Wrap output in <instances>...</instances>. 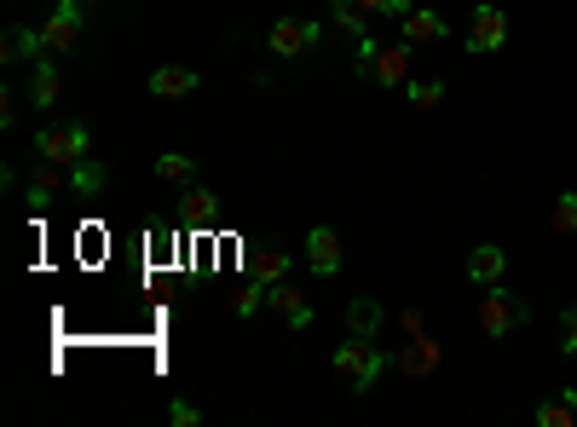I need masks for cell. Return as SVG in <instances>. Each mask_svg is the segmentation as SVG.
Wrapping results in <instances>:
<instances>
[{
	"instance_id": "11",
	"label": "cell",
	"mask_w": 577,
	"mask_h": 427,
	"mask_svg": "<svg viewBox=\"0 0 577 427\" xmlns=\"http://www.w3.org/2000/svg\"><path fill=\"white\" fill-rule=\"evenodd\" d=\"M196 82H203V75H196L191 64H162L157 75H150V93L157 98H185V93H196Z\"/></svg>"
},
{
	"instance_id": "8",
	"label": "cell",
	"mask_w": 577,
	"mask_h": 427,
	"mask_svg": "<svg viewBox=\"0 0 577 427\" xmlns=\"http://www.w3.org/2000/svg\"><path fill=\"white\" fill-rule=\"evenodd\" d=\"M439 359H445V346L439 341H428V335H416V341H405V353H393V370L398 375H434L439 370Z\"/></svg>"
},
{
	"instance_id": "22",
	"label": "cell",
	"mask_w": 577,
	"mask_h": 427,
	"mask_svg": "<svg viewBox=\"0 0 577 427\" xmlns=\"http://www.w3.org/2000/svg\"><path fill=\"white\" fill-rule=\"evenodd\" d=\"M548 225H555V237H577V191H560L555 196V214H548Z\"/></svg>"
},
{
	"instance_id": "19",
	"label": "cell",
	"mask_w": 577,
	"mask_h": 427,
	"mask_svg": "<svg viewBox=\"0 0 577 427\" xmlns=\"http://www.w3.org/2000/svg\"><path fill=\"white\" fill-rule=\"evenodd\" d=\"M157 180H168V185L196 180V157H185V150H162V157H157Z\"/></svg>"
},
{
	"instance_id": "23",
	"label": "cell",
	"mask_w": 577,
	"mask_h": 427,
	"mask_svg": "<svg viewBox=\"0 0 577 427\" xmlns=\"http://www.w3.org/2000/svg\"><path fill=\"white\" fill-rule=\"evenodd\" d=\"M537 421H543V427H571V421H577V398H566V393L548 398V405H537Z\"/></svg>"
},
{
	"instance_id": "4",
	"label": "cell",
	"mask_w": 577,
	"mask_h": 427,
	"mask_svg": "<svg viewBox=\"0 0 577 427\" xmlns=\"http://www.w3.org/2000/svg\"><path fill=\"white\" fill-rule=\"evenodd\" d=\"M93 150V134L82 128V121H64V128H41L35 139V157L41 162H58V168H75Z\"/></svg>"
},
{
	"instance_id": "28",
	"label": "cell",
	"mask_w": 577,
	"mask_h": 427,
	"mask_svg": "<svg viewBox=\"0 0 577 427\" xmlns=\"http://www.w3.org/2000/svg\"><path fill=\"white\" fill-rule=\"evenodd\" d=\"M560 346H566V353L577 359V307H571V312L560 318Z\"/></svg>"
},
{
	"instance_id": "21",
	"label": "cell",
	"mask_w": 577,
	"mask_h": 427,
	"mask_svg": "<svg viewBox=\"0 0 577 427\" xmlns=\"http://www.w3.org/2000/svg\"><path fill=\"white\" fill-rule=\"evenodd\" d=\"M0 58H7V64L41 58V35H35V30H12V35H7V46H0Z\"/></svg>"
},
{
	"instance_id": "27",
	"label": "cell",
	"mask_w": 577,
	"mask_h": 427,
	"mask_svg": "<svg viewBox=\"0 0 577 427\" xmlns=\"http://www.w3.org/2000/svg\"><path fill=\"white\" fill-rule=\"evenodd\" d=\"M168 421H173V427H196V421H203V410L185 405V398H173V405H168Z\"/></svg>"
},
{
	"instance_id": "12",
	"label": "cell",
	"mask_w": 577,
	"mask_h": 427,
	"mask_svg": "<svg viewBox=\"0 0 577 427\" xmlns=\"http://www.w3.org/2000/svg\"><path fill=\"white\" fill-rule=\"evenodd\" d=\"M503 271H509V255H503V248H496V243H485V248H473V255H468V278L473 284H503Z\"/></svg>"
},
{
	"instance_id": "2",
	"label": "cell",
	"mask_w": 577,
	"mask_h": 427,
	"mask_svg": "<svg viewBox=\"0 0 577 427\" xmlns=\"http://www.w3.org/2000/svg\"><path fill=\"white\" fill-rule=\"evenodd\" d=\"M82 23H87L82 0H58V7L35 23V35H41V58H64L70 46L82 41Z\"/></svg>"
},
{
	"instance_id": "26",
	"label": "cell",
	"mask_w": 577,
	"mask_h": 427,
	"mask_svg": "<svg viewBox=\"0 0 577 427\" xmlns=\"http://www.w3.org/2000/svg\"><path fill=\"white\" fill-rule=\"evenodd\" d=\"M359 7H364L370 18H410L416 0H359Z\"/></svg>"
},
{
	"instance_id": "13",
	"label": "cell",
	"mask_w": 577,
	"mask_h": 427,
	"mask_svg": "<svg viewBox=\"0 0 577 427\" xmlns=\"http://www.w3.org/2000/svg\"><path fill=\"white\" fill-rule=\"evenodd\" d=\"M450 35V23L434 12V7H416L410 18H405V41L410 46H428V41H445Z\"/></svg>"
},
{
	"instance_id": "5",
	"label": "cell",
	"mask_w": 577,
	"mask_h": 427,
	"mask_svg": "<svg viewBox=\"0 0 577 427\" xmlns=\"http://www.w3.org/2000/svg\"><path fill=\"white\" fill-rule=\"evenodd\" d=\"M318 35H323L318 18H278V23H271V35H266V46L278 58H300V53H312V46H318Z\"/></svg>"
},
{
	"instance_id": "29",
	"label": "cell",
	"mask_w": 577,
	"mask_h": 427,
	"mask_svg": "<svg viewBox=\"0 0 577 427\" xmlns=\"http://www.w3.org/2000/svg\"><path fill=\"white\" fill-rule=\"evenodd\" d=\"M214 214V191H191V220H209Z\"/></svg>"
},
{
	"instance_id": "14",
	"label": "cell",
	"mask_w": 577,
	"mask_h": 427,
	"mask_svg": "<svg viewBox=\"0 0 577 427\" xmlns=\"http://www.w3.org/2000/svg\"><path fill=\"white\" fill-rule=\"evenodd\" d=\"M382 318H387V312H382V300H370V295H364V300H353V307H346V330H353L359 341H375Z\"/></svg>"
},
{
	"instance_id": "25",
	"label": "cell",
	"mask_w": 577,
	"mask_h": 427,
	"mask_svg": "<svg viewBox=\"0 0 577 427\" xmlns=\"http://www.w3.org/2000/svg\"><path fill=\"white\" fill-rule=\"evenodd\" d=\"M260 300H266V284L255 278V284H243V289L232 295V312H237V318H255V312H260Z\"/></svg>"
},
{
	"instance_id": "15",
	"label": "cell",
	"mask_w": 577,
	"mask_h": 427,
	"mask_svg": "<svg viewBox=\"0 0 577 427\" xmlns=\"http://www.w3.org/2000/svg\"><path fill=\"white\" fill-rule=\"evenodd\" d=\"M64 185H70V173H64L58 162H41V168H35V180H30V203H35V209H46Z\"/></svg>"
},
{
	"instance_id": "31",
	"label": "cell",
	"mask_w": 577,
	"mask_h": 427,
	"mask_svg": "<svg viewBox=\"0 0 577 427\" xmlns=\"http://www.w3.org/2000/svg\"><path fill=\"white\" fill-rule=\"evenodd\" d=\"M398 323H405V335H410V341H416V335H428V330H421V312H405Z\"/></svg>"
},
{
	"instance_id": "18",
	"label": "cell",
	"mask_w": 577,
	"mask_h": 427,
	"mask_svg": "<svg viewBox=\"0 0 577 427\" xmlns=\"http://www.w3.org/2000/svg\"><path fill=\"white\" fill-rule=\"evenodd\" d=\"M248 266H255V278H260V284H278V278H289L295 255H289V248H260V255L248 260Z\"/></svg>"
},
{
	"instance_id": "3",
	"label": "cell",
	"mask_w": 577,
	"mask_h": 427,
	"mask_svg": "<svg viewBox=\"0 0 577 427\" xmlns=\"http://www.w3.org/2000/svg\"><path fill=\"white\" fill-rule=\"evenodd\" d=\"M525 318H532V307H525V295H509L503 284H491V289H485V300H480V330H485L491 341L514 335Z\"/></svg>"
},
{
	"instance_id": "9",
	"label": "cell",
	"mask_w": 577,
	"mask_h": 427,
	"mask_svg": "<svg viewBox=\"0 0 577 427\" xmlns=\"http://www.w3.org/2000/svg\"><path fill=\"white\" fill-rule=\"evenodd\" d=\"M307 260H312L318 278H335L341 271V237L330 232V225H312L307 232Z\"/></svg>"
},
{
	"instance_id": "24",
	"label": "cell",
	"mask_w": 577,
	"mask_h": 427,
	"mask_svg": "<svg viewBox=\"0 0 577 427\" xmlns=\"http://www.w3.org/2000/svg\"><path fill=\"white\" fill-rule=\"evenodd\" d=\"M405 93H410L416 110H439V105H445V82H410Z\"/></svg>"
},
{
	"instance_id": "16",
	"label": "cell",
	"mask_w": 577,
	"mask_h": 427,
	"mask_svg": "<svg viewBox=\"0 0 577 427\" xmlns=\"http://www.w3.org/2000/svg\"><path fill=\"white\" fill-rule=\"evenodd\" d=\"M364 18H370V12L359 7V0H335V12H330V30H335L341 41H353V46H359V41H364Z\"/></svg>"
},
{
	"instance_id": "7",
	"label": "cell",
	"mask_w": 577,
	"mask_h": 427,
	"mask_svg": "<svg viewBox=\"0 0 577 427\" xmlns=\"http://www.w3.org/2000/svg\"><path fill=\"white\" fill-rule=\"evenodd\" d=\"M266 307H271V312H284V318H289V330H312V300L300 295L289 278L266 284Z\"/></svg>"
},
{
	"instance_id": "30",
	"label": "cell",
	"mask_w": 577,
	"mask_h": 427,
	"mask_svg": "<svg viewBox=\"0 0 577 427\" xmlns=\"http://www.w3.org/2000/svg\"><path fill=\"white\" fill-rule=\"evenodd\" d=\"M375 53H382V46H375V41L364 35V41H359V75H370V70H375Z\"/></svg>"
},
{
	"instance_id": "1",
	"label": "cell",
	"mask_w": 577,
	"mask_h": 427,
	"mask_svg": "<svg viewBox=\"0 0 577 427\" xmlns=\"http://www.w3.org/2000/svg\"><path fill=\"white\" fill-rule=\"evenodd\" d=\"M387 364H393V359H387L375 341H359V335H353V341H341V346H335V375H341V382L353 387V393H370V387H375V375H382Z\"/></svg>"
},
{
	"instance_id": "6",
	"label": "cell",
	"mask_w": 577,
	"mask_h": 427,
	"mask_svg": "<svg viewBox=\"0 0 577 427\" xmlns=\"http://www.w3.org/2000/svg\"><path fill=\"white\" fill-rule=\"evenodd\" d=\"M509 41V12L503 7H480L468 18V53H496Z\"/></svg>"
},
{
	"instance_id": "17",
	"label": "cell",
	"mask_w": 577,
	"mask_h": 427,
	"mask_svg": "<svg viewBox=\"0 0 577 427\" xmlns=\"http://www.w3.org/2000/svg\"><path fill=\"white\" fill-rule=\"evenodd\" d=\"M30 105L35 110H53L58 105V70L53 64H35V75H30Z\"/></svg>"
},
{
	"instance_id": "10",
	"label": "cell",
	"mask_w": 577,
	"mask_h": 427,
	"mask_svg": "<svg viewBox=\"0 0 577 427\" xmlns=\"http://www.w3.org/2000/svg\"><path fill=\"white\" fill-rule=\"evenodd\" d=\"M370 82H382V87H410V41H398V46H382V53H375V70H370Z\"/></svg>"
},
{
	"instance_id": "20",
	"label": "cell",
	"mask_w": 577,
	"mask_h": 427,
	"mask_svg": "<svg viewBox=\"0 0 577 427\" xmlns=\"http://www.w3.org/2000/svg\"><path fill=\"white\" fill-rule=\"evenodd\" d=\"M70 191H75V196H98V191H105V168L82 157V162L70 168Z\"/></svg>"
}]
</instances>
